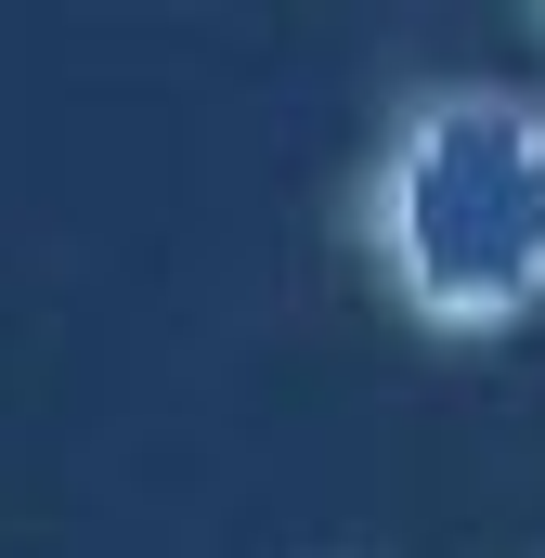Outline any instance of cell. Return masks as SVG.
<instances>
[{
  "label": "cell",
  "mask_w": 545,
  "mask_h": 558,
  "mask_svg": "<svg viewBox=\"0 0 545 558\" xmlns=\"http://www.w3.org/2000/svg\"><path fill=\"white\" fill-rule=\"evenodd\" d=\"M364 274L428 338H507L545 312V92L428 78L364 143Z\"/></svg>",
  "instance_id": "6da1fadb"
}]
</instances>
